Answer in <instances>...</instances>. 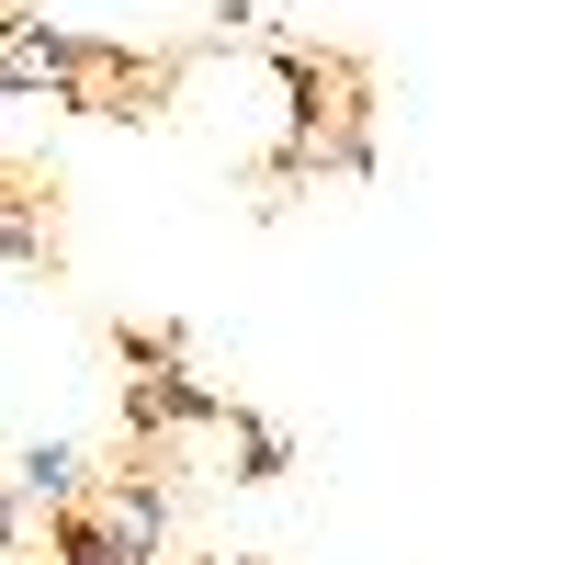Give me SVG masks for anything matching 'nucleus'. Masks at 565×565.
Segmentation results:
<instances>
[{"instance_id":"nucleus-4","label":"nucleus","mask_w":565,"mask_h":565,"mask_svg":"<svg viewBox=\"0 0 565 565\" xmlns=\"http://www.w3.org/2000/svg\"><path fill=\"white\" fill-rule=\"evenodd\" d=\"M0 487L23 509H68V498H90V463H79V441H12L0 452Z\"/></svg>"},{"instance_id":"nucleus-5","label":"nucleus","mask_w":565,"mask_h":565,"mask_svg":"<svg viewBox=\"0 0 565 565\" xmlns=\"http://www.w3.org/2000/svg\"><path fill=\"white\" fill-rule=\"evenodd\" d=\"M45 565H159V554H136L90 498H68V509H45Z\"/></svg>"},{"instance_id":"nucleus-2","label":"nucleus","mask_w":565,"mask_h":565,"mask_svg":"<svg viewBox=\"0 0 565 565\" xmlns=\"http://www.w3.org/2000/svg\"><path fill=\"white\" fill-rule=\"evenodd\" d=\"M90 509L136 543V554H170V532H181V476L159 452H125L114 476H90Z\"/></svg>"},{"instance_id":"nucleus-7","label":"nucleus","mask_w":565,"mask_h":565,"mask_svg":"<svg viewBox=\"0 0 565 565\" xmlns=\"http://www.w3.org/2000/svg\"><path fill=\"white\" fill-rule=\"evenodd\" d=\"M114 362H125V373H159V362H181V328H136V317H125V328H114Z\"/></svg>"},{"instance_id":"nucleus-3","label":"nucleus","mask_w":565,"mask_h":565,"mask_svg":"<svg viewBox=\"0 0 565 565\" xmlns=\"http://www.w3.org/2000/svg\"><path fill=\"white\" fill-rule=\"evenodd\" d=\"M57 260V204L34 170H0V271H45Z\"/></svg>"},{"instance_id":"nucleus-1","label":"nucleus","mask_w":565,"mask_h":565,"mask_svg":"<svg viewBox=\"0 0 565 565\" xmlns=\"http://www.w3.org/2000/svg\"><path fill=\"white\" fill-rule=\"evenodd\" d=\"M193 430H226V396L204 385V373H181V362H159V373H125V441H136V452L193 441Z\"/></svg>"},{"instance_id":"nucleus-6","label":"nucleus","mask_w":565,"mask_h":565,"mask_svg":"<svg viewBox=\"0 0 565 565\" xmlns=\"http://www.w3.org/2000/svg\"><path fill=\"white\" fill-rule=\"evenodd\" d=\"M226 441H238V463H226L238 487H282V476H295V441H282L260 407H238V396H226Z\"/></svg>"},{"instance_id":"nucleus-8","label":"nucleus","mask_w":565,"mask_h":565,"mask_svg":"<svg viewBox=\"0 0 565 565\" xmlns=\"http://www.w3.org/2000/svg\"><path fill=\"white\" fill-rule=\"evenodd\" d=\"M260 12H271V0H204V23H215V45H226V34H249Z\"/></svg>"},{"instance_id":"nucleus-9","label":"nucleus","mask_w":565,"mask_h":565,"mask_svg":"<svg viewBox=\"0 0 565 565\" xmlns=\"http://www.w3.org/2000/svg\"><path fill=\"white\" fill-rule=\"evenodd\" d=\"M0 565H23V498L0 487Z\"/></svg>"},{"instance_id":"nucleus-10","label":"nucleus","mask_w":565,"mask_h":565,"mask_svg":"<svg viewBox=\"0 0 565 565\" xmlns=\"http://www.w3.org/2000/svg\"><path fill=\"white\" fill-rule=\"evenodd\" d=\"M159 565H170V554H159ZM181 565H260V554H181Z\"/></svg>"}]
</instances>
